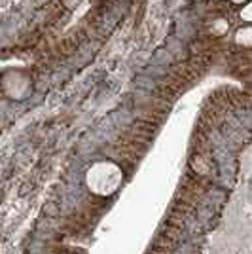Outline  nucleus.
<instances>
[{"mask_svg":"<svg viewBox=\"0 0 252 254\" xmlns=\"http://www.w3.org/2000/svg\"><path fill=\"white\" fill-rule=\"evenodd\" d=\"M122 179H124L122 169L114 165L112 161L95 163L87 173V184L99 195H106V193H112L114 190H118Z\"/></svg>","mask_w":252,"mask_h":254,"instance_id":"obj_1","label":"nucleus"},{"mask_svg":"<svg viewBox=\"0 0 252 254\" xmlns=\"http://www.w3.org/2000/svg\"><path fill=\"white\" fill-rule=\"evenodd\" d=\"M235 42L241 46H252V27H245L235 34Z\"/></svg>","mask_w":252,"mask_h":254,"instance_id":"obj_2","label":"nucleus"},{"mask_svg":"<svg viewBox=\"0 0 252 254\" xmlns=\"http://www.w3.org/2000/svg\"><path fill=\"white\" fill-rule=\"evenodd\" d=\"M241 17H243V21H249L252 23V0H249L245 6H243V10H241Z\"/></svg>","mask_w":252,"mask_h":254,"instance_id":"obj_3","label":"nucleus"},{"mask_svg":"<svg viewBox=\"0 0 252 254\" xmlns=\"http://www.w3.org/2000/svg\"><path fill=\"white\" fill-rule=\"evenodd\" d=\"M233 2H235V4H247L249 0H233Z\"/></svg>","mask_w":252,"mask_h":254,"instance_id":"obj_4","label":"nucleus"}]
</instances>
